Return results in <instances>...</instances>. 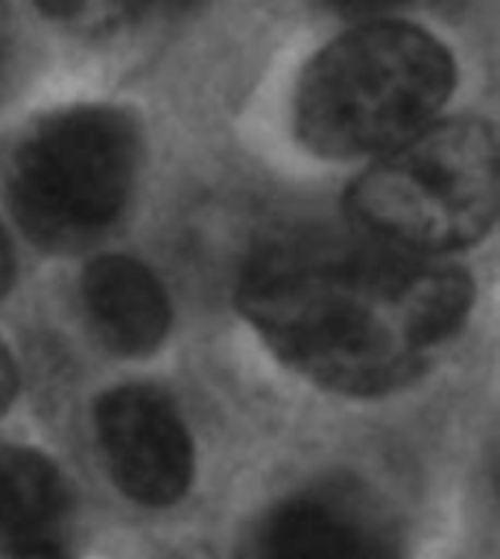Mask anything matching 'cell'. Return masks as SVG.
Returning a JSON list of instances; mask_svg holds the SVG:
<instances>
[{
  "label": "cell",
  "mask_w": 500,
  "mask_h": 559,
  "mask_svg": "<svg viewBox=\"0 0 500 559\" xmlns=\"http://www.w3.org/2000/svg\"><path fill=\"white\" fill-rule=\"evenodd\" d=\"M369 240L428 258L480 240L498 214V141L486 120H433L378 156L348 191Z\"/></svg>",
  "instance_id": "3957f363"
},
{
  "label": "cell",
  "mask_w": 500,
  "mask_h": 559,
  "mask_svg": "<svg viewBox=\"0 0 500 559\" xmlns=\"http://www.w3.org/2000/svg\"><path fill=\"white\" fill-rule=\"evenodd\" d=\"M10 282H12V249L7 235H3V226H0V296H3V290L10 287Z\"/></svg>",
  "instance_id": "4fadbf2b"
},
{
  "label": "cell",
  "mask_w": 500,
  "mask_h": 559,
  "mask_svg": "<svg viewBox=\"0 0 500 559\" xmlns=\"http://www.w3.org/2000/svg\"><path fill=\"white\" fill-rule=\"evenodd\" d=\"M38 10L59 27L80 36H109L127 27L150 7V0H36Z\"/></svg>",
  "instance_id": "9c48e42d"
},
{
  "label": "cell",
  "mask_w": 500,
  "mask_h": 559,
  "mask_svg": "<svg viewBox=\"0 0 500 559\" xmlns=\"http://www.w3.org/2000/svg\"><path fill=\"white\" fill-rule=\"evenodd\" d=\"M252 559H398L381 510L355 486L328 484L266 515Z\"/></svg>",
  "instance_id": "8992f818"
},
{
  "label": "cell",
  "mask_w": 500,
  "mask_h": 559,
  "mask_svg": "<svg viewBox=\"0 0 500 559\" xmlns=\"http://www.w3.org/2000/svg\"><path fill=\"white\" fill-rule=\"evenodd\" d=\"M103 463L123 496L167 507L188 492L193 445L182 416L164 393L144 384L109 390L94 407Z\"/></svg>",
  "instance_id": "5b68a950"
},
{
  "label": "cell",
  "mask_w": 500,
  "mask_h": 559,
  "mask_svg": "<svg viewBox=\"0 0 500 559\" xmlns=\"http://www.w3.org/2000/svg\"><path fill=\"white\" fill-rule=\"evenodd\" d=\"M141 138L111 106H76L29 127L7 162L12 212L47 249H80L103 238L129 205Z\"/></svg>",
  "instance_id": "277c9868"
},
{
  "label": "cell",
  "mask_w": 500,
  "mask_h": 559,
  "mask_svg": "<svg viewBox=\"0 0 500 559\" xmlns=\"http://www.w3.org/2000/svg\"><path fill=\"white\" fill-rule=\"evenodd\" d=\"M237 305L287 367L337 393L378 395L413 381L463 329L472 282L374 240L296 238L246 264Z\"/></svg>",
  "instance_id": "6da1fadb"
},
{
  "label": "cell",
  "mask_w": 500,
  "mask_h": 559,
  "mask_svg": "<svg viewBox=\"0 0 500 559\" xmlns=\"http://www.w3.org/2000/svg\"><path fill=\"white\" fill-rule=\"evenodd\" d=\"M176 3H184V0H176Z\"/></svg>",
  "instance_id": "9a60e30c"
},
{
  "label": "cell",
  "mask_w": 500,
  "mask_h": 559,
  "mask_svg": "<svg viewBox=\"0 0 500 559\" xmlns=\"http://www.w3.org/2000/svg\"><path fill=\"white\" fill-rule=\"evenodd\" d=\"M10 10H7V0H0V64L7 59V50H10Z\"/></svg>",
  "instance_id": "5bb4252c"
},
{
  "label": "cell",
  "mask_w": 500,
  "mask_h": 559,
  "mask_svg": "<svg viewBox=\"0 0 500 559\" xmlns=\"http://www.w3.org/2000/svg\"><path fill=\"white\" fill-rule=\"evenodd\" d=\"M328 10L364 21H398L404 12H454L460 0H322Z\"/></svg>",
  "instance_id": "30bf717a"
},
{
  "label": "cell",
  "mask_w": 500,
  "mask_h": 559,
  "mask_svg": "<svg viewBox=\"0 0 500 559\" xmlns=\"http://www.w3.org/2000/svg\"><path fill=\"white\" fill-rule=\"evenodd\" d=\"M82 308L103 346L146 355L170 331V299L150 266L127 255H103L82 275Z\"/></svg>",
  "instance_id": "52a82bcc"
},
{
  "label": "cell",
  "mask_w": 500,
  "mask_h": 559,
  "mask_svg": "<svg viewBox=\"0 0 500 559\" xmlns=\"http://www.w3.org/2000/svg\"><path fill=\"white\" fill-rule=\"evenodd\" d=\"M59 468L38 451L0 449V533L33 536L45 533L64 510Z\"/></svg>",
  "instance_id": "ba28073f"
},
{
  "label": "cell",
  "mask_w": 500,
  "mask_h": 559,
  "mask_svg": "<svg viewBox=\"0 0 500 559\" xmlns=\"http://www.w3.org/2000/svg\"><path fill=\"white\" fill-rule=\"evenodd\" d=\"M12 399H15V364H12L7 346L0 343V419L10 411Z\"/></svg>",
  "instance_id": "7c38bea8"
},
{
  "label": "cell",
  "mask_w": 500,
  "mask_h": 559,
  "mask_svg": "<svg viewBox=\"0 0 500 559\" xmlns=\"http://www.w3.org/2000/svg\"><path fill=\"white\" fill-rule=\"evenodd\" d=\"M454 92V59L439 38L401 21H369L308 64L296 129L325 158L381 156L437 120Z\"/></svg>",
  "instance_id": "7a4b0ae2"
},
{
  "label": "cell",
  "mask_w": 500,
  "mask_h": 559,
  "mask_svg": "<svg viewBox=\"0 0 500 559\" xmlns=\"http://www.w3.org/2000/svg\"><path fill=\"white\" fill-rule=\"evenodd\" d=\"M0 559H71V554L50 539L47 533H33V536H19L10 542V548L0 554Z\"/></svg>",
  "instance_id": "8fae6325"
}]
</instances>
